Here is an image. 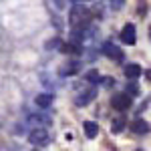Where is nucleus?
I'll list each match as a JSON object with an SVG mask.
<instances>
[{
    "label": "nucleus",
    "instance_id": "obj_1",
    "mask_svg": "<svg viewBox=\"0 0 151 151\" xmlns=\"http://www.w3.org/2000/svg\"><path fill=\"white\" fill-rule=\"evenodd\" d=\"M50 139H52V135L48 133L47 127H35V129H30V133H28V141L35 147H45V145L50 143Z\"/></svg>",
    "mask_w": 151,
    "mask_h": 151
},
{
    "label": "nucleus",
    "instance_id": "obj_2",
    "mask_svg": "<svg viewBox=\"0 0 151 151\" xmlns=\"http://www.w3.org/2000/svg\"><path fill=\"white\" fill-rule=\"evenodd\" d=\"M89 18H91V12L85 6H75L70 10V22H73V26H77V30H85L83 26H87Z\"/></svg>",
    "mask_w": 151,
    "mask_h": 151
},
{
    "label": "nucleus",
    "instance_id": "obj_3",
    "mask_svg": "<svg viewBox=\"0 0 151 151\" xmlns=\"http://www.w3.org/2000/svg\"><path fill=\"white\" fill-rule=\"evenodd\" d=\"M131 103H133V99H131V95L127 93H117L113 99H111V105L115 107L117 111H127L129 107H131Z\"/></svg>",
    "mask_w": 151,
    "mask_h": 151
},
{
    "label": "nucleus",
    "instance_id": "obj_4",
    "mask_svg": "<svg viewBox=\"0 0 151 151\" xmlns=\"http://www.w3.org/2000/svg\"><path fill=\"white\" fill-rule=\"evenodd\" d=\"M95 97H97V89H95V87H87L85 91H81V93L75 97V105H77V107H85V105L91 103Z\"/></svg>",
    "mask_w": 151,
    "mask_h": 151
},
{
    "label": "nucleus",
    "instance_id": "obj_5",
    "mask_svg": "<svg viewBox=\"0 0 151 151\" xmlns=\"http://www.w3.org/2000/svg\"><path fill=\"white\" fill-rule=\"evenodd\" d=\"M103 55H107L111 60H117V63H121V60L125 58L123 50H121V48H117L113 42H103Z\"/></svg>",
    "mask_w": 151,
    "mask_h": 151
},
{
    "label": "nucleus",
    "instance_id": "obj_6",
    "mask_svg": "<svg viewBox=\"0 0 151 151\" xmlns=\"http://www.w3.org/2000/svg\"><path fill=\"white\" fill-rule=\"evenodd\" d=\"M121 40L125 45H135L137 40V30H135V24H125L123 30H121Z\"/></svg>",
    "mask_w": 151,
    "mask_h": 151
},
{
    "label": "nucleus",
    "instance_id": "obj_7",
    "mask_svg": "<svg viewBox=\"0 0 151 151\" xmlns=\"http://www.w3.org/2000/svg\"><path fill=\"white\" fill-rule=\"evenodd\" d=\"M131 131H133L135 135H147V133H149V123H147L145 119H133Z\"/></svg>",
    "mask_w": 151,
    "mask_h": 151
},
{
    "label": "nucleus",
    "instance_id": "obj_8",
    "mask_svg": "<svg viewBox=\"0 0 151 151\" xmlns=\"http://www.w3.org/2000/svg\"><path fill=\"white\" fill-rule=\"evenodd\" d=\"M52 101H55V97H52L50 93H42V95H36V97H35L36 107H40V109L50 107V105H52Z\"/></svg>",
    "mask_w": 151,
    "mask_h": 151
},
{
    "label": "nucleus",
    "instance_id": "obj_9",
    "mask_svg": "<svg viewBox=\"0 0 151 151\" xmlns=\"http://www.w3.org/2000/svg\"><path fill=\"white\" fill-rule=\"evenodd\" d=\"M83 131H85V135H87L89 139H95V137L99 135V125H97L95 121H85V123H83Z\"/></svg>",
    "mask_w": 151,
    "mask_h": 151
},
{
    "label": "nucleus",
    "instance_id": "obj_10",
    "mask_svg": "<svg viewBox=\"0 0 151 151\" xmlns=\"http://www.w3.org/2000/svg\"><path fill=\"white\" fill-rule=\"evenodd\" d=\"M50 121H52V119L47 117V115H32L30 119H28V123L32 125V129H35V127H47Z\"/></svg>",
    "mask_w": 151,
    "mask_h": 151
},
{
    "label": "nucleus",
    "instance_id": "obj_11",
    "mask_svg": "<svg viewBox=\"0 0 151 151\" xmlns=\"http://www.w3.org/2000/svg\"><path fill=\"white\" fill-rule=\"evenodd\" d=\"M141 67L137 65V63H129V65H125V77L127 79H137L141 75Z\"/></svg>",
    "mask_w": 151,
    "mask_h": 151
},
{
    "label": "nucleus",
    "instance_id": "obj_12",
    "mask_svg": "<svg viewBox=\"0 0 151 151\" xmlns=\"http://www.w3.org/2000/svg\"><path fill=\"white\" fill-rule=\"evenodd\" d=\"M79 69H81V65H79V63H69V65H63V67H60V75H63V77L77 75Z\"/></svg>",
    "mask_w": 151,
    "mask_h": 151
},
{
    "label": "nucleus",
    "instance_id": "obj_13",
    "mask_svg": "<svg viewBox=\"0 0 151 151\" xmlns=\"http://www.w3.org/2000/svg\"><path fill=\"white\" fill-rule=\"evenodd\" d=\"M85 81L91 83V85H99V83H101V75H99L97 70H87V75H85Z\"/></svg>",
    "mask_w": 151,
    "mask_h": 151
},
{
    "label": "nucleus",
    "instance_id": "obj_14",
    "mask_svg": "<svg viewBox=\"0 0 151 151\" xmlns=\"http://www.w3.org/2000/svg\"><path fill=\"white\" fill-rule=\"evenodd\" d=\"M123 129H125V117H117L113 121V125H111V131L113 133H121Z\"/></svg>",
    "mask_w": 151,
    "mask_h": 151
},
{
    "label": "nucleus",
    "instance_id": "obj_15",
    "mask_svg": "<svg viewBox=\"0 0 151 151\" xmlns=\"http://www.w3.org/2000/svg\"><path fill=\"white\" fill-rule=\"evenodd\" d=\"M127 95H139V87L135 85V83H131V85H127Z\"/></svg>",
    "mask_w": 151,
    "mask_h": 151
},
{
    "label": "nucleus",
    "instance_id": "obj_16",
    "mask_svg": "<svg viewBox=\"0 0 151 151\" xmlns=\"http://www.w3.org/2000/svg\"><path fill=\"white\" fill-rule=\"evenodd\" d=\"M111 4H113V8H121L125 4V0H111Z\"/></svg>",
    "mask_w": 151,
    "mask_h": 151
},
{
    "label": "nucleus",
    "instance_id": "obj_17",
    "mask_svg": "<svg viewBox=\"0 0 151 151\" xmlns=\"http://www.w3.org/2000/svg\"><path fill=\"white\" fill-rule=\"evenodd\" d=\"M58 45H60V40H58V38H55V40H50V42H48V45H47V48H52V47H58Z\"/></svg>",
    "mask_w": 151,
    "mask_h": 151
},
{
    "label": "nucleus",
    "instance_id": "obj_18",
    "mask_svg": "<svg viewBox=\"0 0 151 151\" xmlns=\"http://www.w3.org/2000/svg\"><path fill=\"white\" fill-rule=\"evenodd\" d=\"M145 77H147V81H151V73H149V70L145 73Z\"/></svg>",
    "mask_w": 151,
    "mask_h": 151
},
{
    "label": "nucleus",
    "instance_id": "obj_19",
    "mask_svg": "<svg viewBox=\"0 0 151 151\" xmlns=\"http://www.w3.org/2000/svg\"><path fill=\"white\" fill-rule=\"evenodd\" d=\"M75 4H79V2H89V0H73Z\"/></svg>",
    "mask_w": 151,
    "mask_h": 151
},
{
    "label": "nucleus",
    "instance_id": "obj_20",
    "mask_svg": "<svg viewBox=\"0 0 151 151\" xmlns=\"http://www.w3.org/2000/svg\"><path fill=\"white\" fill-rule=\"evenodd\" d=\"M149 38H151V26H149Z\"/></svg>",
    "mask_w": 151,
    "mask_h": 151
},
{
    "label": "nucleus",
    "instance_id": "obj_21",
    "mask_svg": "<svg viewBox=\"0 0 151 151\" xmlns=\"http://www.w3.org/2000/svg\"><path fill=\"white\" fill-rule=\"evenodd\" d=\"M135 151H145V149H135Z\"/></svg>",
    "mask_w": 151,
    "mask_h": 151
}]
</instances>
